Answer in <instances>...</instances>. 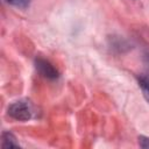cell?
Instances as JSON below:
<instances>
[{"label":"cell","mask_w":149,"mask_h":149,"mask_svg":"<svg viewBox=\"0 0 149 149\" xmlns=\"http://www.w3.org/2000/svg\"><path fill=\"white\" fill-rule=\"evenodd\" d=\"M8 115L17 121H28L33 118L31 104L26 99L14 101L8 107Z\"/></svg>","instance_id":"6da1fadb"},{"label":"cell","mask_w":149,"mask_h":149,"mask_svg":"<svg viewBox=\"0 0 149 149\" xmlns=\"http://www.w3.org/2000/svg\"><path fill=\"white\" fill-rule=\"evenodd\" d=\"M35 68L40 72V74H42L44 78L57 79L59 77V73L56 70V68L49 61H47L44 58H41V57L36 58L35 59Z\"/></svg>","instance_id":"7a4b0ae2"},{"label":"cell","mask_w":149,"mask_h":149,"mask_svg":"<svg viewBox=\"0 0 149 149\" xmlns=\"http://www.w3.org/2000/svg\"><path fill=\"white\" fill-rule=\"evenodd\" d=\"M19 146H20V144L16 142V139H15V136H14L12 133H8V132L2 133V143H1V147H2V148L19 147Z\"/></svg>","instance_id":"3957f363"},{"label":"cell","mask_w":149,"mask_h":149,"mask_svg":"<svg viewBox=\"0 0 149 149\" xmlns=\"http://www.w3.org/2000/svg\"><path fill=\"white\" fill-rule=\"evenodd\" d=\"M5 1L14 7H17V8H26L31 2V0H5Z\"/></svg>","instance_id":"277c9868"},{"label":"cell","mask_w":149,"mask_h":149,"mask_svg":"<svg viewBox=\"0 0 149 149\" xmlns=\"http://www.w3.org/2000/svg\"><path fill=\"white\" fill-rule=\"evenodd\" d=\"M139 144L142 148H149V137H144V136H140L139 137Z\"/></svg>","instance_id":"5b68a950"},{"label":"cell","mask_w":149,"mask_h":149,"mask_svg":"<svg viewBox=\"0 0 149 149\" xmlns=\"http://www.w3.org/2000/svg\"><path fill=\"white\" fill-rule=\"evenodd\" d=\"M146 62H147V64H148V66H149V55L146 56Z\"/></svg>","instance_id":"8992f818"}]
</instances>
